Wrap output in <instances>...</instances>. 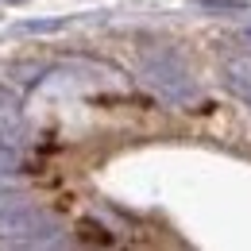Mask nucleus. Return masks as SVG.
<instances>
[{"label": "nucleus", "mask_w": 251, "mask_h": 251, "mask_svg": "<svg viewBox=\"0 0 251 251\" xmlns=\"http://www.w3.org/2000/svg\"><path fill=\"white\" fill-rule=\"evenodd\" d=\"M0 240L8 244H58V224L24 197L0 193Z\"/></svg>", "instance_id": "nucleus-1"}, {"label": "nucleus", "mask_w": 251, "mask_h": 251, "mask_svg": "<svg viewBox=\"0 0 251 251\" xmlns=\"http://www.w3.org/2000/svg\"><path fill=\"white\" fill-rule=\"evenodd\" d=\"M143 81L155 85L158 93L170 97V100H189L193 97V81H189L186 66L178 62L174 54H151V58H143Z\"/></svg>", "instance_id": "nucleus-2"}, {"label": "nucleus", "mask_w": 251, "mask_h": 251, "mask_svg": "<svg viewBox=\"0 0 251 251\" xmlns=\"http://www.w3.org/2000/svg\"><path fill=\"white\" fill-rule=\"evenodd\" d=\"M224 81L244 97V100H251V58H232L228 70H224Z\"/></svg>", "instance_id": "nucleus-3"}, {"label": "nucleus", "mask_w": 251, "mask_h": 251, "mask_svg": "<svg viewBox=\"0 0 251 251\" xmlns=\"http://www.w3.org/2000/svg\"><path fill=\"white\" fill-rule=\"evenodd\" d=\"M197 4H209V8H224V12H244L248 0H197Z\"/></svg>", "instance_id": "nucleus-4"}, {"label": "nucleus", "mask_w": 251, "mask_h": 251, "mask_svg": "<svg viewBox=\"0 0 251 251\" xmlns=\"http://www.w3.org/2000/svg\"><path fill=\"white\" fill-rule=\"evenodd\" d=\"M0 4H24V0H0Z\"/></svg>", "instance_id": "nucleus-5"}]
</instances>
